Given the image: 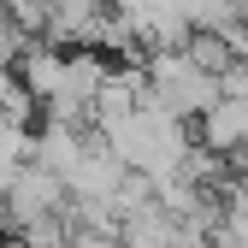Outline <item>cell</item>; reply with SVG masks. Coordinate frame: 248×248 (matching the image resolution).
Instances as JSON below:
<instances>
[{
	"mask_svg": "<svg viewBox=\"0 0 248 248\" xmlns=\"http://www.w3.org/2000/svg\"><path fill=\"white\" fill-rule=\"evenodd\" d=\"M201 142H207L213 154H242V148H248V101L219 95V101L201 112Z\"/></svg>",
	"mask_w": 248,
	"mask_h": 248,
	"instance_id": "6da1fadb",
	"label": "cell"
}]
</instances>
